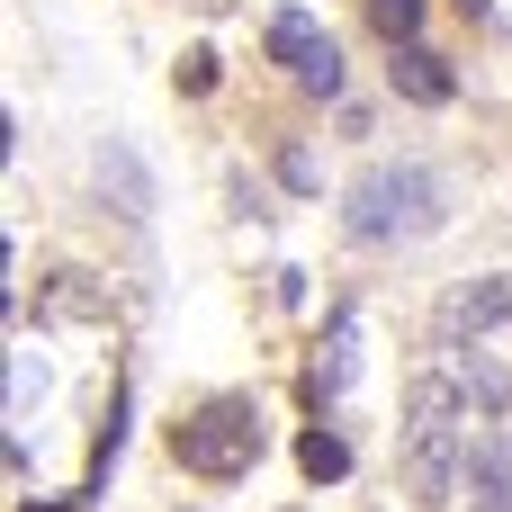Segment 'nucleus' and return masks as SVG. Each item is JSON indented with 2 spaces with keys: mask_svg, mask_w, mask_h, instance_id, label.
<instances>
[{
  "mask_svg": "<svg viewBox=\"0 0 512 512\" xmlns=\"http://www.w3.org/2000/svg\"><path fill=\"white\" fill-rule=\"evenodd\" d=\"M387 72H396V90H405L414 108H450V90H459V81H450V63H441L423 36H414V45H396V63H387Z\"/></svg>",
  "mask_w": 512,
  "mask_h": 512,
  "instance_id": "6",
  "label": "nucleus"
},
{
  "mask_svg": "<svg viewBox=\"0 0 512 512\" xmlns=\"http://www.w3.org/2000/svg\"><path fill=\"white\" fill-rule=\"evenodd\" d=\"M468 387L459 378H414V414H405V486L423 504H459L468 486Z\"/></svg>",
  "mask_w": 512,
  "mask_h": 512,
  "instance_id": "1",
  "label": "nucleus"
},
{
  "mask_svg": "<svg viewBox=\"0 0 512 512\" xmlns=\"http://www.w3.org/2000/svg\"><path fill=\"white\" fill-rule=\"evenodd\" d=\"M90 162H99V189L117 198V216H153V171H144L117 135H99V153H90Z\"/></svg>",
  "mask_w": 512,
  "mask_h": 512,
  "instance_id": "5",
  "label": "nucleus"
},
{
  "mask_svg": "<svg viewBox=\"0 0 512 512\" xmlns=\"http://www.w3.org/2000/svg\"><path fill=\"white\" fill-rule=\"evenodd\" d=\"M270 54H279L288 72H315V63L333 54V36H324L306 9H279V18H270Z\"/></svg>",
  "mask_w": 512,
  "mask_h": 512,
  "instance_id": "8",
  "label": "nucleus"
},
{
  "mask_svg": "<svg viewBox=\"0 0 512 512\" xmlns=\"http://www.w3.org/2000/svg\"><path fill=\"white\" fill-rule=\"evenodd\" d=\"M459 9H468V18H486V9H495V0H459Z\"/></svg>",
  "mask_w": 512,
  "mask_h": 512,
  "instance_id": "14",
  "label": "nucleus"
},
{
  "mask_svg": "<svg viewBox=\"0 0 512 512\" xmlns=\"http://www.w3.org/2000/svg\"><path fill=\"white\" fill-rule=\"evenodd\" d=\"M171 459L189 468V477H243L252 459H261V414L243 405V396H216V405H198L189 423H171Z\"/></svg>",
  "mask_w": 512,
  "mask_h": 512,
  "instance_id": "3",
  "label": "nucleus"
},
{
  "mask_svg": "<svg viewBox=\"0 0 512 512\" xmlns=\"http://www.w3.org/2000/svg\"><path fill=\"white\" fill-rule=\"evenodd\" d=\"M459 387H468V405H477V414H504V405H512V378L495 369V360H486V351H468Z\"/></svg>",
  "mask_w": 512,
  "mask_h": 512,
  "instance_id": "10",
  "label": "nucleus"
},
{
  "mask_svg": "<svg viewBox=\"0 0 512 512\" xmlns=\"http://www.w3.org/2000/svg\"><path fill=\"white\" fill-rule=\"evenodd\" d=\"M441 216H450V198L423 162H369L351 180V207H342L351 243H423Z\"/></svg>",
  "mask_w": 512,
  "mask_h": 512,
  "instance_id": "2",
  "label": "nucleus"
},
{
  "mask_svg": "<svg viewBox=\"0 0 512 512\" xmlns=\"http://www.w3.org/2000/svg\"><path fill=\"white\" fill-rule=\"evenodd\" d=\"M297 90H315V99H342V54H324L315 72H297Z\"/></svg>",
  "mask_w": 512,
  "mask_h": 512,
  "instance_id": "12",
  "label": "nucleus"
},
{
  "mask_svg": "<svg viewBox=\"0 0 512 512\" xmlns=\"http://www.w3.org/2000/svg\"><path fill=\"white\" fill-rule=\"evenodd\" d=\"M297 468H306L315 486H333V477H351V441H342V432H306V441H297Z\"/></svg>",
  "mask_w": 512,
  "mask_h": 512,
  "instance_id": "9",
  "label": "nucleus"
},
{
  "mask_svg": "<svg viewBox=\"0 0 512 512\" xmlns=\"http://www.w3.org/2000/svg\"><path fill=\"white\" fill-rule=\"evenodd\" d=\"M468 504L512 512V441H468Z\"/></svg>",
  "mask_w": 512,
  "mask_h": 512,
  "instance_id": "7",
  "label": "nucleus"
},
{
  "mask_svg": "<svg viewBox=\"0 0 512 512\" xmlns=\"http://www.w3.org/2000/svg\"><path fill=\"white\" fill-rule=\"evenodd\" d=\"M441 324H450V333H495V324H512V270L450 288V297H441Z\"/></svg>",
  "mask_w": 512,
  "mask_h": 512,
  "instance_id": "4",
  "label": "nucleus"
},
{
  "mask_svg": "<svg viewBox=\"0 0 512 512\" xmlns=\"http://www.w3.org/2000/svg\"><path fill=\"white\" fill-rule=\"evenodd\" d=\"M369 27H378L387 45H414V36H423V0H369Z\"/></svg>",
  "mask_w": 512,
  "mask_h": 512,
  "instance_id": "11",
  "label": "nucleus"
},
{
  "mask_svg": "<svg viewBox=\"0 0 512 512\" xmlns=\"http://www.w3.org/2000/svg\"><path fill=\"white\" fill-rule=\"evenodd\" d=\"M27 396H36V369H27V360H9V414H27Z\"/></svg>",
  "mask_w": 512,
  "mask_h": 512,
  "instance_id": "13",
  "label": "nucleus"
}]
</instances>
